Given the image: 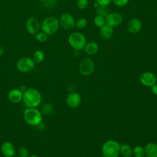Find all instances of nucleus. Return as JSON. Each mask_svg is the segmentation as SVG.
I'll return each instance as SVG.
<instances>
[{
    "label": "nucleus",
    "mask_w": 157,
    "mask_h": 157,
    "mask_svg": "<svg viewBox=\"0 0 157 157\" xmlns=\"http://www.w3.org/2000/svg\"><path fill=\"white\" fill-rule=\"evenodd\" d=\"M7 97L11 102L18 103L23 99V92L20 89L13 88L9 91Z\"/></svg>",
    "instance_id": "15"
},
{
    "label": "nucleus",
    "mask_w": 157,
    "mask_h": 157,
    "mask_svg": "<svg viewBox=\"0 0 157 157\" xmlns=\"http://www.w3.org/2000/svg\"><path fill=\"white\" fill-rule=\"evenodd\" d=\"M82 102V98L79 93L72 91L67 96L66 104L71 108L78 107Z\"/></svg>",
    "instance_id": "12"
},
{
    "label": "nucleus",
    "mask_w": 157,
    "mask_h": 157,
    "mask_svg": "<svg viewBox=\"0 0 157 157\" xmlns=\"http://www.w3.org/2000/svg\"><path fill=\"white\" fill-rule=\"evenodd\" d=\"M83 50L87 55L93 56L98 53L99 50V45L97 42L94 41L88 42H86Z\"/></svg>",
    "instance_id": "16"
},
{
    "label": "nucleus",
    "mask_w": 157,
    "mask_h": 157,
    "mask_svg": "<svg viewBox=\"0 0 157 157\" xmlns=\"http://www.w3.org/2000/svg\"><path fill=\"white\" fill-rule=\"evenodd\" d=\"M4 52V48L2 45L0 44V56L2 55Z\"/></svg>",
    "instance_id": "32"
},
{
    "label": "nucleus",
    "mask_w": 157,
    "mask_h": 157,
    "mask_svg": "<svg viewBox=\"0 0 157 157\" xmlns=\"http://www.w3.org/2000/svg\"><path fill=\"white\" fill-rule=\"evenodd\" d=\"M45 58V53L40 50L35 51L33 55V59L35 63L39 64L42 63Z\"/></svg>",
    "instance_id": "20"
},
{
    "label": "nucleus",
    "mask_w": 157,
    "mask_h": 157,
    "mask_svg": "<svg viewBox=\"0 0 157 157\" xmlns=\"http://www.w3.org/2000/svg\"><path fill=\"white\" fill-rule=\"evenodd\" d=\"M35 38L36 40L39 42H45L48 39V34H47L43 31L38 32L35 35Z\"/></svg>",
    "instance_id": "24"
},
{
    "label": "nucleus",
    "mask_w": 157,
    "mask_h": 157,
    "mask_svg": "<svg viewBox=\"0 0 157 157\" xmlns=\"http://www.w3.org/2000/svg\"><path fill=\"white\" fill-rule=\"evenodd\" d=\"M22 100L27 107H37L41 102L42 96L37 89L30 88L23 93Z\"/></svg>",
    "instance_id": "1"
},
{
    "label": "nucleus",
    "mask_w": 157,
    "mask_h": 157,
    "mask_svg": "<svg viewBox=\"0 0 157 157\" xmlns=\"http://www.w3.org/2000/svg\"><path fill=\"white\" fill-rule=\"evenodd\" d=\"M142 27V23L138 18L130 19L127 23V29L132 34H136L140 31Z\"/></svg>",
    "instance_id": "13"
},
{
    "label": "nucleus",
    "mask_w": 157,
    "mask_h": 157,
    "mask_svg": "<svg viewBox=\"0 0 157 157\" xmlns=\"http://www.w3.org/2000/svg\"><path fill=\"white\" fill-rule=\"evenodd\" d=\"M155 75H156V80H157V72H156V74Z\"/></svg>",
    "instance_id": "37"
},
{
    "label": "nucleus",
    "mask_w": 157,
    "mask_h": 157,
    "mask_svg": "<svg viewBox=\"0 0 157 157\" xmlns=\"http://www.w3.org/2000/svg\"><path fill=\"white\" fill-rule=\"evenodd\" d=\"M79 52H80V51H78V50H74V56H77L79 55Z\"/></svg>",
    "instance_id": "33"
},
{
    "label": "nucleus",
    "mask_w": 157,
    "mask_h": 157,
    "mask_svg": "<svg viewBox=\"0 0 157 157\" xmlns=\"http://www.w3.org/2000/svg\"><path fill=\"white\" fill-rule=\"evenodd\" d=\"M35 63L33 58L28 56L20 58L17 63V68L18 71L22 73L29 72L34 69Z\"/></svg>",
    "instance_id": "6"
},
{
    "label": "nucleus",
    "mask_w": 157,
    "mask_h": 157,
    "mask_svg": "<svg viewBox=\"0 0 157 157\" xmlns=\"http://www.w3.org/2000/svg\"><path fill=\"white\" fill-rule=\"evenodd\" d=\"M89 5L88 0H77V6L80 10L85 9Z\"/></svg>",
    "instance_id": "26"
},
{
    "label": "nucleus",
    "mask_w": 157,
    "mask_h": 157,
    "mask_svg": "<svg viewBox=\"0 0 157 157\" xmlns=\"http://www.w3.org/2000/svg\"><path fill=\"white\" fill-rule=\"evenodd\" d=\"M151 90L153 94L157 96V83H155L152 86H151Z\"/></svg>",
    "instance_id": "31"
},
{
    "label": "nucleus",
    "mask_w": 157,
    "mask_h": 157,
    "mask_svg": "<svg viewBox=\"0 0 157 157\" xmlns=\"http://www.w3.org/2000/svg\"><path fill=\"white\" fill-rule=\"evenodd\" d=\"M26 28L28 33L31 35H36L40 29V23L34 17H29L26 22Z\"/></svg>",
    "instance_id": "10"
},
{
    "label": "nucleus",
    "mask_w": 157,
    "mask_h": 157,
    "mask_svg": "<svg viewBox=\"0 0 157 157\" xmlns=\"http://www.w3.org/2000/svg\"><path fill=\"white\" fill-rule=\"evenodd\" d=\"M18 155L20 157H28L29 151L26 147H20L18 149Z\"/></svg>",
    "instance_id": "28"
},
{
    "label": "nucleus",
    "mask_w": 157,
    "mask_h": 157,
    "mask_svg": "<svg viewBox=\"0 0 157 157\" xmlns=\"http://www.w3.org/2000/svg\"><path fill=\"white\" fill-rule=\"evenodd\" d=\"M96 2L99 6L108 7L112 2V0H96Z\"/></svg>",
    "instance_id": "29"
},
{
    "label": "nucleus",
    "mask_w": 157,
    "mask_h": 157,
    "mask_svg": "<svg viewBox=\"0 0 157 157\" xmlns=\"http://www.w3.org/2000/svg\"><path fill=\"white\" fill-rule=\"evenodd\" d=\"M93 23L95 26L100 28L101 27L105 25V17L101 15H96L93 18Z\"/></svg>",
    "instance_id": "21"
},
{
    "label": "nucleus",
    "mask_w": 157,
    "mask_h": 157,
    "mask_svg": "<svg viewBox=\"0 0 157 157\" xmlns=\"http://www.w3.org/2000/svg\"><path fill=\"white\" fill-rule=\"evenodd\" d=\"M130 0H112V2L115 6L118 7H123L126 6Z\"/></svg>",
    "instance_id": "27"
},
{
    "label": "nucleus",
    "mask_w": 157,
    "mask_h": 157,
    "mask_svg": "<svg viewBox=\"0 0 157 157\" xmlns=\"http://www.w3.org/2000/svg\"><path fill=\"white\" fill-rule=\"evenodd\" d=\"M113 33H114L113 28L106 24L99 28L100 36L102 39L105 40H108L110 39L112 37Z\"/></svg>",
    "instance_id": "17"
},
{
    "label": "nucleus",
    "mask_w": 157,
    "mask_h": 157,
    "mask_svg": "<svg viewBox=\"0 0 157 157\" xmlns=\"http://www.w3.org/2000/svg\"><path fill=\"white\" fill-rule=\"evenodd\" d=\"M95 69V64L94 61L86 58L82 60L78 66V71L80 73L84 76H88L92 74Z\"/></svg>",
    "instance_id": "7"
},
{
    "label": "nucleus",
    "mask_w": 157,
    "mask_h": 157,
    "mask_svg": "<svg viewBox=\"0 0 157 157\" xmlns=\"http://www.w3.org/2000/svg\"><path fill=\"white\" fill-rule=\"evenodd\" d=\"M120 144L115 140H107L101 148V153L104 157H118L120 155Z\"/></svg>",
    "instance_id": "4"
},
{
    "label": "nucleus",
    "mask_w": 157,
    "mask_h": 157,
    "mask_svg": "<svg viewBox=\"0 0 157 157\" xmlns=\"http://www.w3.org/2000/svg\"><path fill=\"white\" fill-rule=\"evenodd\" d=\"M28 157H39V156L36 155H29Z\"/></svg>",
    "instance_id": "35"
},
{
    "label": "nucleus",
    "mask_w": 157,
    "mask_h": 157,
    "mask_svg": "<svg viewBox=\"0 0 157 157\" xmlns=\"http://www.w3.org/2000/svg\"><path fill=\"white\" fill-rule=\"evenodd\" d=\"M40 1H43V2H45V1H46L47 0H40Z\"/></svg>",
    "instance_id": "36"
},
{
    "label": "nucleus",
    "mask_w": 157,
    "mask_h": 157,
    "mask_svg": "<svg viewBox=\"0 0 157 157\" xmlns=\"http://www.w3.org/2000/svg\"><path fill=\"white\" fill-rule=\"evenodd\" d=\"M146 157H157V144L154 142H149L144 148Z\"/></svg>",
    "instance_id": "18"
},
{
    "label": "nucleus",
    "mask_w": 157,
    "mask_h": 157,
    "mask_svg": "<svg viewBox=\"0 0 157 157\" xmlns=\"http://www.w3.org/2000/svg\"><path fill=\"white\" fill-rule=\"evenodd\" d=\"M132 155L134 157H144L145 150L144 148L140 145H137L133 148Z\"/></svg>",
    "instance_id": "22"
},
{
    "label": "nucleus",
    "mask_w": 157,
    "mask_h": 157,
    "mask_svg": "<svg viewBox=\"0 0 157 157\" xmlns=\"http://www.w3.org/2000/svg\"><path fill=\"white\" fill-rule=\"evenodd\" d=\"M109 10L107 8V7L104 6H99L96 9V15L102 16L104 17H105L109 13Z\"/></svg>",
    "instance_id": "25"
},
{
    "label": "nucleus",
    "mask_w": 157,
    "mask_h": 157,
    "mask_svg": "<svg viewBox=\"0 0 157 157\" xmlns=\"http://www.w3.org/2000/svg\"><path fill=\"white\" fill-rule=\"evenodd\" d=\"M1 150L5 157H13L16 153L14 145L9 141H6L2 143Z\"/></svg>",
    "instance_id": "14"
},
{
    "label": "nucleus",
    "mask_w": 157,
    "mask_h": 157,
    "mask_svg": "<svg viewBox=\"0 0 157 157\" xmlns=\"http://www.w3.org/2000/svg\"><path fill=\"white\" fill-rule=\"evenodd\" d=\"M157 82L156 75L150 71L144 72L140 76V82L147 87H151Z\"/></svg>",
    "instance_id": "11"
},
{
    "label": "nucleus",
    "mask_w": 157,
    "mask_h": 157,
    "mask_svg": "<svg viewBox=\"0 0 157 157\" xmlns=\"http://www.w3.org/2000/svg\"><path fill=\"white\" fill-rule=\"evenodd\" d=\"M23 118L29 125L37 126L42 122V116L36 107H27L23 112Z\"/></svg>",
    "instance_id": "3"
},
{
    "label": "nucleus",
    "mask_w": 157,
    "mask_h": 157,
    "mask_svg": "<svg viewBox=\"0 0 157 157\" xmlns=\"http://www.w3.org/2000/svg\"><path fill=\"white\" fill-rule=\"evenodd\" d=\"M44 2H45L46 7H47L48 8H51V7H54L56 5V0H47Z\"/></svg>",
    "instance_id": "30"
},
{
    "label": "nucleus",
    "mask_w": 157,
    "mask_h": 157,
    "mask_svg": "<svg viewBox=\"0 0 157 157\" xmlns=\"http://www.w3.org/2000/svg\"><path fill=\"white\" fill-rule=\"evenodd\" d=\"M105 24L112 27H117L121 24L123 20L122 15L118 12H109L105 17Z\"/></svg>",
    "instance_id": "9"
},
{
    "label": "nucleus",
    "mask_w": 157,
    "mask_h": 157,
    "mask_svg": "<svg viewBox=\"0 0 157 157\" xmlns=\"http://www.w3.org/2000/svg\"><path fill=\"white\" fill-rule=\"evenodd\" d=\"M59 27V20L53 16L47 17L44 18L41 24L40 28L43 32L48 35L55 34Z\"/></svg>",
    "instance_id": "5"
},
{
    "label": "nucleus",
    "mask_w": 157,
    "mask_h": 157,
    "mask_svg": "<svg viewBox=\"0 0 157 157\" xmlns=\"http://www.w3.org/2000/svg\"><path fill=\"white\" fill-rule=\"evenodd\" d=\"M67 42L74 50L81 51L87 42L86 36L82 33L75 31L71 33L67 37Z\"/></svg>",
    "instance_id": "2"
},
{
    "label": "nucleus",
    "mask_w": 157,
    "mask_h": 157,
    "mask_svg": "<svg viewBox=\"0 0 157 157\" xmlns=\"http://www.w3.org/2000/svg\"><path fill=\"white\" fill-rule=\"evenodd\" d=\"M87 25L88 21L87 19L85 17H80L78 18L75 21V27L79 29L85 28L87 26Z\"/></svg>",
    "instance_id": "23"
},
{
    "label": "nucleus",
    "mask_w": 157,
    "mask_h": 157,
    "mask_svg": "<svg viewBox=\"0 0 157 157\" xmlns=\"http://www.w3.org/2000/svg\"><path fill=\"white\" fill-rule=\"evenodd\" d=\"M133 148L128 144H123L120 145V154L123 157H131L132 156Z\"/></svg>",
    "instance_id": "19"
},
{
    "label": "nucleus",
    "mask_w": 157,
    "mask_h": 157,
    "mask_svg": "<svg viewBox=\"0 0 157 157\" xmlns=\"http://www.w3.org/2000/svg\"><path fill=\"white\" fill-rule=\"evenodd\" d=\"M75 20L69 13H64L60 17L59 20V26L66 31H69L75 27Z\"/></svg>",
    "instance_id": "8"
},
{
    "label": "nucleus",
    "mask_w": 157,
    "mask_h": 157,
    "mask_svg": "<svg viewBox=\"0 0 157 157\" xmlns=\"http://www.w3.org/2000/svg\"><path fill=\"white\" fill-rule=\"evenodd\" d=\"M93 6H94V8L97 9L99 6V5H98V4L95 1V2H94V4H93Z\"/></svg>",
    "instance_id": "34"
}]
</instances>
